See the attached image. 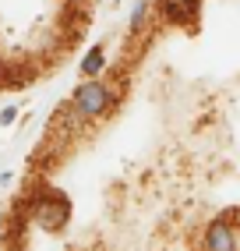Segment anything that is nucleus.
<instances>
[{
  "label": "nucleus",
  "instance_id": "4",
  "mask_svg": "<svg viewBox=\"0 0 240 251\" xmlns=\"http://www.w3.org/2000/svg\"><path fill=\"white\" fill-rule=\"evenodd\" d=\"M198 7H201V0H163V14L169 22H191L198 18Z\"/></svg>",
  "mask_w": 240,
  "mask_h": 251
},
{
  "label": "nucleus",
  "instance_id": "2",
  "mask_svg": "<svg viewBox=\"0 0 240 251\" xmlns=\"http://www.w3.org/2000/svg\"><path fill=\"white\" fill-rule=\"evenodd\" d=\"M36 223L43 226V230H60L64 223H67V216H71V205H67V198L60 195V191H46V198L36 205Z\"/></svg>",
  "mask_w": 240,
  "mask_h": 251
},
{
  "label": "nucleus",
  "instance_id": "5",
  "mask_svg": "<svg viewBox=\"0 0 240 251\" xmlns=\"http://www.w3.org/2000/svg\"><path fill=\"white\" fill-rule=\"evenodd\" d=\"M102 68H106V50H102V46H92L89 53L81 57V75L96 78V75H102Z\"/></svg>",
  "mask_w": 240,
  "mask_h": 251
},
{
  "label": "nucleus",
  "instance_id": "3",
  "mask_svg": "<svg viewBox=\"0 0 240 251\" xmlns=\"http://www.w3.org/2000/svg\"><path fill=\"white\" fill-rule=\"evenodd\" d=\"M205 251H237L233 230L222 223V220L209 223V230H205Z\"/></svg>",
  "mask_w": 240,
  "mask_h": 251
},
{
  "label": "nucleus",
  "instance_id": "1",
  "mask_svg": "<svg viewBox=\"0 0 240 251\" xmlns=\"http://www.w3.org/2000/svg\"><path fill=\"white\" fill-rule=\"evenodd\" d=\"M113 103V89L106 85V81H99V78H89V81H81V85L74 89V99H71V106L78 117H99L102 110H110Z\"/></svg>",
  "mask_w": 240,
  "mask_h": 251
},
{
  "label": "nucleus",
  "instance_id": "6",
  "mask_svg": "<svg viewBox=\"0 0 240 251\" xmlns=\"http://www.w3.org/2000/svg\"><path fill=\"white\" fill-rule=\"evenodd\" d=\"M145 11H148V4H145V0H138V4H134V11H131V28H142Z\"/></svg>",
  "mask_w": 240,
  "mask_h": 251
},
{
  "label": "nucleus",
  "instance_id": "7",
  "mask_svg": "<svg viewBox=\"0 0 240 251\" xmlns=\"http://www.w3.org/2000/svg\"><path fill=\"white\" fill-rule=\"evenodd\" d=\"M14 121V106H7V110H0V124H11Z\"/></svg>",
  "mask_w": 240,
  "mask_h": 251
}]
</instances>
